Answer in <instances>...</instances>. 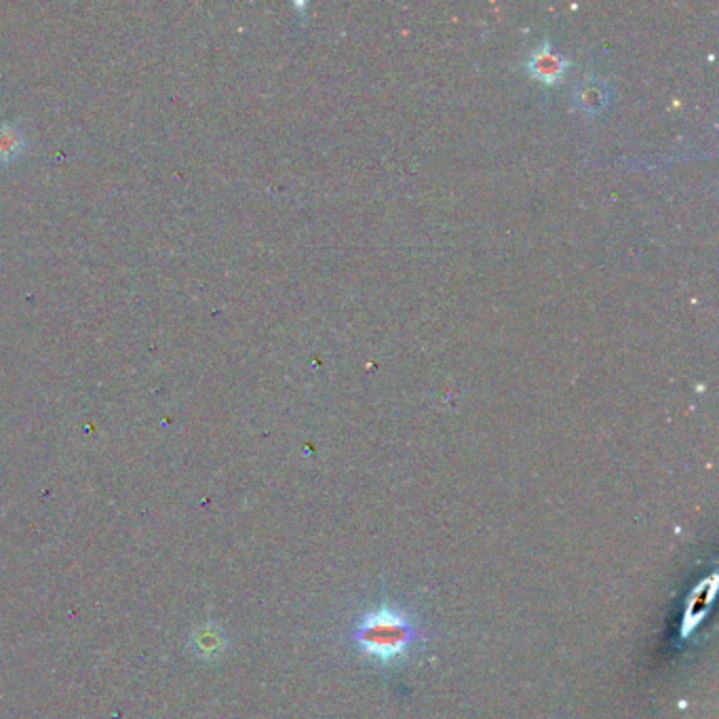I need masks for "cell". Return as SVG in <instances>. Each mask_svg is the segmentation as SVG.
Returning a JSON list of instances; mask_svg holds the SVG:
<instances>
[{
    "instance_id": "3957f363",
    "label": "cell",
    "mask_w": 719,
    "mask_h": 719,
    "mask_svg": "<svg viewBox=\"0 0 719 719\" xmlns=\"http://www.w3.org/2000/svg\"><path fill=\"white\" fill-rule=\"evenodd\" d=\"M24 148L22 133H19L11 125L0 127V161H11L15 159Z\"/></svg>"
},
{
    "instance_id": "277c9868",
    "label": "cell",
    "mask_w": 719,
    "mask_h": 719,
    "mask_svg": "<svg viewBox=\"0 0 719 719\" xmlns=\"http://www.w3.org/2000/svg\"><path fill=\"white\" fill-rule=\"evenodd\" d=\"M534 70H536V74L540 76V79L553 81L555 76H559V74H561V70H563V68H561L559 57L549 55V53H542V55H538V57H536Z\"/></svg>"
},
{
    "instance_id": "7a4b0ae2",
    "label": "cell",
    "mask_w": 719,
    "mask_h": 719,
    "mask_svg": "<svg viewBox=\"0 0 719 719\" xmlns=\"http://www.w3.org/2000/svg\"><path fill=\"white\" fill-rule=\"evenodd\" d=\"M192 646L203 658H216L224 652V635L218 627L205 625L192 637Z\"/></svg>"
},
{
    "instance_id": "6da1fadb",
    "label": "cell",
    "mask_w": 719,
    "mask_h": 719,
    "mask_svg": "<svg viewBox=\"0 0 719 719\" xmlns=\"http://www.w3.org/2000/svg\"><path fill=\"white\" fill-rule=\"evenodd\" d=\"M355 639L365 656L380 663H391L410 648L414 625L410 618L393 608H378L359 620Z\"/></svg>"
}]
</instances>
